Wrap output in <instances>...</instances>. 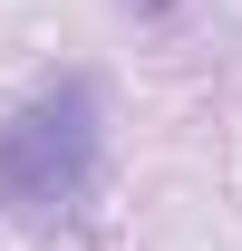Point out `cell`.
<instances>
[{
  "label": "cell",
  "mask_w": 242,
  "mask_h": 251,
  "mask_svg": "<svg viewBox=\"0 0 242 251\" xmlns=\"http://www.w3.org/2000/svg\"><path fill=\"white\" fill-rule=\"evenodd\" d=\"M97 145H107V106L97 77L39 87L20 116L0 126V213L10 222H68L97 184Z\"/></svg>",
  "instance_id": "cell-1"
}]
</instances>
